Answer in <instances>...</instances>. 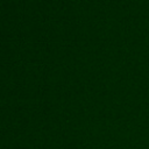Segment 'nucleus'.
<instances>
[]
</instances>
